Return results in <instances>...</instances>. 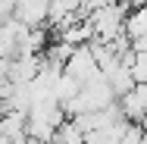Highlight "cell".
<instances>
[{
  "label": "cell",
  "instance_id": "6da1fadb",
  "mask_svg": "<svg viewBox=\"0 0 147 144\" xmlns=\"http://www.w3.org/2000/svg\"><path fill=\"white\" fill-rule=\"evenodd\" d=\"M128 6L125 3H107V6H100V9H94L88 16L91 28H94V41H103V44H113L119 34H125V22H128Z\"/></svg>",
  "mask_w": 147,
  "mask_h": 144
},
{
  "label": "cell",
  "instance_id": "7a4b0ae2",
  "mask_svg": "<svg viewBox=\"0 0 147 144\" xmlns=\"http://www.w3.org/2000/svg\"><path fill=\"white\" fill-rule=\"evenodd\" d=\"M63 72H66L69 78H75L82 88H85V85H94V82H100V78H103V69L97 66L91 44H88V47H78V50L72 53V59L66 63V69H63Z\"/></svg>",
  "mask_w": 147,
  "mask_h": 144
}]
</instances>
